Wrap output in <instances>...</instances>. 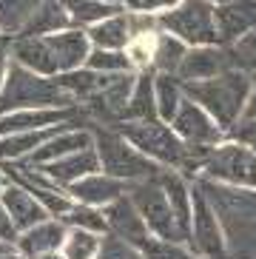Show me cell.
Returning <instances> with one entry per match:
<instances>
[{"label": "cell", "instance_id": "6da1fadb", "mask_svg": "<svg viewBox=\"0 0 256 259\" xmlns=\"http://www.w3.org/2000/svg\"><path fill=\"white\" fill-rule=\"evenodd\" d=\"M194 180L217 211L228 253L256 256V188L225 185L217 180H205V177H194Z\"/></svg>", "mask_w": 256, "mask_h": 259}, {"label": "cell", "instance_id": "7a4b0ae2", "mask_svg": "<svg viewBox=\"0 0 256 259\" xmlns=\"http://www.w3.org/2000/svg\"><path fill=\"white\" fill-rule=\"evenodd\" d=\"M74 106L71 94L57 83V77H46L20 66L9 57L0 80V114L15 108H66Z\"/></svg>", "mask_w": 256, "mask_h": 259}, {"label": "cell", "instance_id": "3957f363", "mask_svg": "<svg viewBox=\"0 0 256 259\" xmlns=\"http://www.w3.org/2000/svg\"><path fill=\"white\" fill-rule=\"evenodd\" d=\"M182 85H185V97L196 100L228 134V128L245 111V100H248L250 92V74L231 66V69L219 71L208 80H194V83H182Z\"/></svg>", "mask_w": 256, "mask_h": 259}, {"label": "cell", "instance_id": "277c9868", "mask_svg": "<svg viewBox=\"0 0 256 259\" xmlns=\"http://www.w3.org/2000/svg\"><path fill=\"white\" fill-rule=\"evenodd\" d=\"M111 125L134 148H140L148 160L157 162V165L180 168V171L188 168L191 148L171 128V122H165V120H120V122H111Z\"/></svg>", "mask_w": 256, "mask_h": 259}, {"label": "cell", "instance_id": "5b68a950", "mask_svg": "<svg viewBox=\"0 0 256 259\" xmlns=\"http://www.w3.org/2000/svg\"><path fill=\"white\" fill-rule=\"evenodd\" d=\"M91 134H94V151H97L100 160V171H106L117 180L140 183V180L154 177L162 168L154 160H148L140 148H134L114 125H106V122L91 125Z\"/></svg>", "mask_w": 256, "mask_h": 259}, {"label": "cell", "instance_id": "8992f818", "mask_svg": "<svg viewBox=\"0 0 256 259\" xmlns=\"http://www.w3.org/2000/svg\"><path fill=\"white\" fill-rule=\"evenodd\" d=\"M194 177L217 180L225 185H239V188H256V154L242 143L225 137L222 143L205 151Z\"/></svg>", "mask_w": 256, "mask_h": 259}, {"label": "cell", "instance_id": "52a82bcc", "mask_svg": "<svg viewBox=\"0 0 256 259\" xmlns=\"http://www.w3.org/2000/svg\"><path fill=\"white\" fill-rule=\"evenodd\" d=\"M157 26L174 37H180L185 46L219 43L217 20H214V0H180L177 6L159 12Z\"/></svg>", "mask_w": 256, "mask_h": 259}, {"label": "cell", "instance_id": "ba28073f", "mask_svg": "<svg viewBox=\"0 0 256 259\" xmlns=\"http://www.w3.org/2000/svg\"><path fill=\"white\" fill-rule=\"evenodd\" d=\"M128 197H131V202L137 205L143 222L148 225V231L157 236V239L185 245V231L180 228V220H177V213L171 211V202H168L157 174L148 177V180H140V183H131Z\"/></svg>", "mask_w": 256, "mask_h": 259}, {"label": "cell", "instance_id": "9c48e42d", "mask_svg": "<svg viewBox=\"0 0 256 259\" xmlns=\"http://www.w3.org/2000/svg\"><path fill=\"white\" fill-rule=\"evenodd\" d=\"M185 245L196 256H222V253H228L219 217L214 211L211 199L205 197V191L196 185L194 177H191V225H188V242Z\"/></svg>", "mask_w": 256, "mask_h": 259}, {"label": "cell", "instance_id": "30bf717a", "mask_svg": "<svg viewBox=\"0 0 256 259\" xmlns=\"http://www.w3.org/2000/svg\"><path fill=\"white\" fill-rule=\"evenodd\" d=\"M103 213H106V225H108V234L125 239L128 245H134L140 256H162L165 251V242L157 239V236L148 231V225L143 222L137 205L131 202L128 194L111 199L108 205H103Z\"/></svg>", "mask_w": 256, "mask_h": 259}, {"label": "cell", "instance_id": "8fae6325", "mask_svg": "<svg viewBox=\"0 0 256 259\" xmlns=\"http://www.w3.org/2000/svg\"><path fill=\"white\" fill-rule=\"evenodd\" d=\"M171 128L177 131L182 143L188 145V148H194V151H208V148H214L217 143H222V140L228 137L225 128L191 97H185L180 103L177 114L171 117Z\"/></svg>", "mask_w": 256, "mask_h": 259}, {"label": "cell", "instance_id": "7c38bea8", "mask_svg": "<svg viewBox=\"0 0 256 259\" xmlns=\"http://www.w3.org/2000/svg\"><path fill=\"white\" fill-rule=\"evenodd\" d=\"M66 122H83V114L77 106L66 108H15L0 114V134H17V131H37Z\"/></svg>", "mask_w": 256, "mask_h": 259}, {"label": "cell", "instance_id": "4fadbf2b", "mask_svg": "<svg viewBox=\"0 0 256 259\" xmlns=\"http://www.w3.org/2000/svg\"><path fill=\"white\" fill-rule=\"evenodd\" d=\"M66 231L68 225L60 217H46L17 234L15 248L20 256H52V253H60Z\"/></svg>", "mask_w": 256, "mask_h": 259}, {"label": "cell", "instance_id": "5bb4252c", "mask_svg": "<svg viewBox=\"0 0 256 259\" xmlns=\"http://www.w3.org/2000/svg\"><path fill=\"white\" fill-rule=\"evenodd\" d=\"M43 37H46V43H49V52H52V60H54V66H57V74L83 66L89 52H91L89 31H86L83 26H66V29L49 31Z\"/></svg>", "mask_w": 256, "mask_h": 259}, {"label": "cell", "instance_id": "9a60e30c", "mask_svg": "<svg viewBox=\"0 0 256 259\" xmlns=\"http://www.w3.org/2000/svg\"><path fill=\"white\" fill-rule=\"evenodd\" d=\"M214 20L217 40L222 46H231L242 34L256 29V0H219L214 3Z\"/></svg>", "mask_w": 256, "mask_h": 259}, {"label": "cell", "instance_id": "2e32d148", "mask_svg": "<svg viewBox=\"0 0 256 259\" xmlns=\"http://www.w3.org/2000/svg\"><path fill=\"white\" fill-rule=\"evenodd\" d=\"M231 69V54L228 46L222 43H205V46H188L185 57H182L177 77L182 83H194V80H208V77L219 74V71Z\"/></svg>", "mask_w": 256, "mask_h": 259}, {"label": "cell", "instance_id": "e0dca14e", "mask_svg": "<svg viewBox=\"0 0 256 259\" xmlns=\"http://www.w3.org/2000/svg\"><path fill=\"white\" fill-rule=\"evenodd\" d=\"M128 188H131V183H125V180H117V177L106 174V171H91V174L80 177V180H74V183L68 185V194H71V199H77V202H89V205H108L111 199L122 197V194H128Z\"/></svg>", "mask_w": 256, "mask_h": 259}, {"label": "cell", "instance_id": "ac0fdd59", "mask_svg": "<svg viewBox=\"0 0 256 259\" xmlns=\"http://www.w3.org/2000/svg\"><path fill=\"white\" fill-rule=\"evenodd\" d=\"M94 145V134H91V125H77V122H68V125H60L49 140L34 148L26 162H52V160H60L66 154H74L80 148H89Z\"/></svg>", "mask_w": 256, "mask_h": 259}, {"label": "cell", "instance_id": "d6986e66", "mask_svg": "<svg viewBox=\"0 0 256 259\" xmlns=\"http://www.w3.org/2000/svg\"><path fill=\"white\" fill-rule=\"evenodd\" d=\"M31 165H37L49 180H54L57 185L68 188V185L80 180V177L91 174V171H97L100 168V160H97V151H94V145L89 148H80L74 154H66L60 160H52V162H31Z\"/></svg>", "mask_w": 256, "mask_h": 259}, {"label": "cell", "instance_id": "ffe728a7", "mask_svg": "<svg viewBox=\"0 0 256 259\" xmlns=\"http://www.w3.org/2000/svg\"><path fill=\"white\" fill-rule=\"evenodd\" d=\"M0 202H3L6 213L12 217L17 234H20V231H26L29 225H34V222L46 220V217H52V213H49L37 202V197H34V194H31V191H26L20 183H15V180H9V183H6V188H3V194H0Z\"/></svg>", "mask_w": 256, "mask_h": 259}, {"label": "cell", "instance_id": "44dd1931", "mask_svg": "<svg viewBox=\"0 0 256 259\" xmlns=\"http://www.w3.org/2000/svg\"><path fill=\"white\" fill-rule=\"evenodd\" d=\"M122 120H159L154 100V71H134V85L128 94Z\"/></svg>", "mask_w": 256, "mask_h": 259}, {"label": "cell", "instance_id": "7402d4cb", "mask_svg": "<svg viewBox=\"0 0 256 259\" xmlns=\"http://www.w3.org/2000/svg\"><path fill=\"white\" fill-rule=\"evenodd\" d=\"M185 52H188V46L180 37L157 29L154 37H151V71H171V74H177Z\"/></svg>", "mask_w": 256, "mask_h": 259}, {"label": "cell", "instance_id": "603a6c76", "mask_svg": "<svg viewBox=\"0 0 256 259\" xmlns=\"http://www.w3.org/2000/svg\"><path fill=\"white\" fill-rule=\"evenodd\" d=\"M154 100H157V117L171 122L180 103L185 100V85L171 71H154Z\"/></svg>", "mask_w": 256, "mask_h": 259}, {"label": "cell", "instance_id": "cb8c5ba5", "mask_svg": "<svg viewBox=\"0 0 256 259\" xmlns=\"http://www.w3.org/2000/svg\"><path fill=\"white\" fill-rule=\"evenodd\" d=\"M66 26H71V20H68L66 9L60 6V0H43L34 9V15L29 17V23L23 26L20 34H49V31L66 29Z\"/></svg>", "mask_w": 256, "mask_h": 259}, {"label": "cell", "instance_id": "d4e9b609", "mask_svg": "<svg viewBox=\"0 0 256 259\" xmlns=\"http://www.w3.org/2000/svg\"><path fill=\"white\" fill-rule=\"evenodd\" d=\"M60 6L66 9L71 26H83V29H89L91 23H97L103 17L125 9V6H111L106 0H60Z\"/></svg>", "mask_w": 256, "mask_h": 259}, {"label": "cell", "instance_id": "484cf974", "mask_svg": "<svg viewBox=\"0 0 256 259\" xmlns=\"http://www.w3.org/2000/svg\"><path fill=\"white\" fill-rule=\"evenodd\" d=\"M43 0H0V31L6 37L20 34L23 26L29 23V17L34 15V9Z\"/></svg>", "mask_w": 256, "mask_h": 259}, {"label": "cell", "instance_id": "4316f807", "mask_svg": "<svg viewBox=\"0 0 256 259\" xmlns=\"http://www.w3.org/2000/svg\"><path fill=\"white\" fill-rule=\"evenodd\" d=\"M83 66L100 71V74H122V71H134L131 60H128L125 49H103V46H91L89 57Z\"/></svg>", "mask_w": 256, "mask_h": 259}, {"label": "cell", "instance_id": "83f0119b", "mask_svg": "<svg viewBox=\"0 0 256 259\" xmlns=\"http://www.w3.org/2000/svg\"><path fill=\"white\" fill-rule=\"evenodd\" d=\"M68 228H86V231H94V234H106L108 225H106V213L103 208L97 205H89V202H71L66 213L60 217Z\"/></svg>", "mask_w": 256, "mask_h": 259}, {"label": "cell", "instance_id": "f1b7e54d", "mask_svg": "<svg viewBox=\"0 0 256 259\" xmlns=\"http://www.w3.org/2000/svg\"><path fill=\"white\" fill-rule=\"evenodd\" d=\"M100 236L103 234H94V231H86V228H68L60 253L68 256V259H91V256H97Z\"/></svg>", "mask_w": 256, "mask_h": 259}, {"label": "cell", "instance_id": "f546056e", "mask_svg": "<svg viewBox=\"0 0 256 259\" xmlns=\"http://www.w3.org/2000/svg\"><path fill=\"white\" fill-rule=\"evenodd\" d=\"M228 54H231V66L234 69L256 74V29L248 31V34H242L239 40H234L228 46Z\"/></svg>", "mask_w": 256, "mask_h": 259}, {"label": "cell", "instance_id": "4dcf8cb0", "mask_svg": "<svg viewBox=\"0 0 256 259\" xmlns=\"http://www.w3.org/2000/svg\"><path fill=\"white\" fill-rule=\"evenodd\" d=\"M228 140H234V143H242L245 148L256 154V117L250 114H242L239 120L228 128Z\"/></svg>", "mask_w": 256, "mask_h": 259}, {"label": "cell", "instance_id": "1f68e13d", "mask_svg": "<svg viewBox=\"0 0 256 259\" xmlns=\"http://www.w3.org/2000/svg\"><path fill=\"white\" fill-rule=\"evenodd\" d=\"M97 256H106V259H117V256H140V251H137L134 245H128L125 239H120V236L114 234H103L100 236V251Z\"/></svg>", "mask_w": 256, "mask_h": 259}, {"label": "cell", "instance_id": "d6a6232c", "mask_svg": "<svg viewBox=\"0 0 256 259\" xmlns=\"http://www.w3.org/2000/svg\"><path fill=\"white\" fill-rule=\"evenodd\" d=\"M180 0H125V9H137V12H151V15H159L165 9L177 6Z\"/></svg>", "mask_w": 256, "mask_h": 259}, {"label": "cell", "instance_id": "836d02e7", "mask_svg": "<svg viewBox=\"0 0 256 259\" xmlns=\"http://www.w3.org/2000/svg\"><path fill=\"white\" fill-rule=\"evenodd\" d=\"M0 239H9V242L17 239V228H15V222H12V217L6 213L3 202H0Z\"/></svg>", "mask_w": 256, "mask_h": 259}, {"label": "cell", "instance_id": "e575fe53", "mask_svg": "<svg viewBox=\"0 0 256 259\" xmlns=\"http://www.w3.org/2000/svg\"><path fill=\"white\" fill-rule=\"evenodd\" d=\"M242 114L256 117V74H250V92H248V100H245V111H242Z\"/></svg>", "mask_w": 256, "mask_h": 259}, {"label": "cell", "instance_id": "d590c367", "mask_svg": "<svg viewBox=\"0 0 256 259\" xmlns=\"http://www.w3.org/2000/svg\"><path fill=\"white\" fill-rule=\"evenodd\" d=\"M0 256H17L15 242H9V239H0Z\"/></svg>", "mask_w": 256, "mask_h": 259}, {"label": "cell", "instance_id": "8d00e7d4", "mask_svg": "<svg viewBox=\"0 0 256 259\" xmlns=\"http://www.w3.org/2000/svg\"><path fill=\"white\" fill-rule=\"evenodd\" d=\"M6 60H9V40L0 46V80H3V69H6Z\"/></svg>", "mask_w": 256, "mask_h": 259}, {"label": "cell", "instance_id": "74e56055", "mask_svg": "<svg viewBox=\"0 0 256 259\" xmlns=\"http://www.w3.org/2000/svg\"><path fill=\"white\" fill-rule=\"evenodd\" d=\"M6 183H9V177H6V171H3V165H0V194H3V188H6Z\"/></svg>", "mask_w": 256, "mask_h": 259}, {"label": "cell", "instance_id": "f35d334b", "mask_svg": "<svg viewBox=\"0 0 256 259\" xmlns=\"http://www.w3.org/2000/svg\"><path fill=\"white\" fill-rule=\"evenodd\" d=\"M106 3H111V6H125V0H106Z\"/></svg>", "mask_w": 256, "mask_h": 259}, {"label": "cell", "instance_id": "ab89813d", "mask_svg": "<svg viewBox=\"0 0 256 259\" xmlns=\"http://www.w3.org/2000/svg\"><path fill=\"white\" fill-rule=\"evenodd\" d=\"M6 40H9V37H6V34H3V31H0V46H3V43H6Z\"/></svg>", "mask_w": 256, "mask_h": 259}, {"label": "cell", "instance_id": "60d3db41", "mask_svg": "<svg viewBox=\"0 0 256 259\" xmlns=\"http://www.w3.org/2000/svg\"><path fill=\"white\" fill-rule=\"evenodd\" d=\"M214 3H219V0H214Z\"/></svg>", "mask_w": 256, "mask_h": 259}]
</instances>
